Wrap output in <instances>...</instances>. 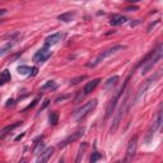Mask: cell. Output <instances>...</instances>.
I'll return each mask as SVG.
<instances>
[{
	"instance_id": "cell-4",
	"label": "cell",
	"mask_w": 163,
	"mask_h": 163,
	"mask_svg": "<svg viewBox=\"0 0 163 163\" xmlns=\"http://www.w3.org/2000/svg\"><path fill=\"white\" fill-rule=\"evenodd\" d=\"M129 105H130V102H129V93L126 92L124 100H122V103H121L120 107H119V111H117V114H116L115 117H114L112 125H111V131H115V130L119 128V125H120V122H121L122 117H124V115H125L126 111H128Z\"/></svg>"
},
{
	"instance_id": "cell-32",
	"label": "cell",
	"mask_w": 163,
	"mask_h": 163,
	"mask_svg": "<svg viewBox=\"0 0 163 163\" xmlns=\"http://www.w3.org/2000/svg\"><path fill=\"white\" fill-rule=\"evenodd\" d=\"M59 163H64V158H61V159L59 161Z\"/></svg>"
},
{
	"instance_id": "cell-26",
	"label": "cell",
	"mask_w": 163,
	"mask_h": 163,
	"mask_svg": "<svg viewBox=\"0 0 163 163\" xmlns=\"http://www.w3.org/2000/svg\"><path fill=\"white\" fill-rule=\"evenodd\" d=\"M68 98H69V94H65V96H60V97L56 98V102H63V101H65V100H68Z\"/></svg>"
},
{
	"instance_id": "cell-15",
	"label": "cell",
	"mask_w": 163,
	"mask_h": 163,
	"mask_svg": "<svg viewBox=\"0 0 163 163\" xmlns=\"http://www.w3.org/2000/svg\"><path fill=\"white\" fill-rule=\"evenodd\" d=\"M126 21H128V18H126V17H124V16H114V17L111 18V21H110V24L116 27V26H121V24H124Z\"/></svg>"
},
{
	"instance_id": "cell-19",
	"label": "cell",
	"mask_w": 163,
	"mask_h": 163,
	"mask_svg": "<svg viewBox=\"0 0 163 163\" xmlns=\"http://www.w3.org/2000/svg\"><path fill=\"white\" fill-rule=\"evenodd\" d=\"M22 125V121H17V122H14V124H12V125H8V126H5L3 130H2V134L3 135H5V134H8L9 131H12V130H14L16 128H18V126H21Z\"/></svg>"
},
{
	"instance_id": "cell-24",
	"label": "cell",
	"mask_w": 163,
	"mask_h": 163,
	"mask_svg": "<svg viewBox=\"0 0 163 163\" xmlns=\"http://www.w3.org/2000/svg\"><path fill=\"white\" fill-rule=\"evenodd\" d=\"M102 158V154L98 153V152H93L92 156H91V159H89V163H97L98 159Z\"/></svg>"
},
{
	"instance_id": "cell-31",
	"label": "cell",
	"mask_w": 163,
	"mask_h": 163,
	"mask_svg": "<svg viewBox=\"0 0 163 163\" xmlns=\"http://www.w3.org/2000/svg\"><path fill=\"white\" fill-rule=\"evenodd\" d=\"M23 137H24V134H22V135H18V137L16 138V140H21V139H22Z\"/></svg>"
},
{
	"instance_id": "cell-12",
	"label": "cell",
	"mask_w": 163,
	"mask_h": 163,
	"mask_svg": "<svg viewBox=\"0 0 163 163\" xmlns=\"http://www.w3.org/2000/svg\"><path fill=\"white\" fill-rule=\"evenodd\" d=\"M61 37H63V33H60V32L54 33V35L46 37V40H45V47H50V46L56 45L59 41L61 40Z\"/></svg>"
},
{
	"instance_id": "cell-18",
	"label": "cell",
	"mask_w": 163,
	"mask_h": 163,
	"mask_svg": "<svg viewBox=\"0 0 163 163\" xmlns=\"http://www.w3.org/2000/svg\"><path fill=\"white\" fill-rule=\"evenodd\" d=\"M10 79H12V75H10V72H9V70L2 72V74H0V86H4L5 83L10 82Z\"/></svg>"
},
{
	"instance_id": "cell-27",
	"label": "cell",
	"mask_w": 163,
	"mask_h": 163,
	"mask_svg": "<svg viewBox=\"0 0 163 163\" xmlns=\"http://www.w3.org/2000/svg\"><path fill=\"white\" fill-rule=\"evenodd\" d=\"M37 102H38V100H35V101H33V103H31L30 106H27V107L24 108V110H23V111H27V110H30V108H33V107H35V106L37 105Z\"/></svg>"
},
{
	"instance_id": "cell-13",
	"label": "cell",
	"mask_w": 163,
	"mask_h": 163,
	"mask_svg": "<svg viewBox=\"0 0 163 163\" xmlns=\"http://www.w3.org/2000/svg\"><path fill=\"white\" fill-rule=\"evenodd\" d=\"M17 72L19 74H22V75H32L33 77V75L37 74L38 69H37V68H30V66H27V65H21V66H18Z\"/></svg>"
},
{
	"instance_id": "cell-17",
	"label": "cell",
	"mask_w": 163,
	"mask_h": 163,
	"mask_svg": "<svg viewBox=\"0 0 163 163\" xmlns=\"http://www.w3.org/2000/svg\"><path fill=\"white\" fill-rule=\"evenodd\" d=\"M87 147H88V144H87V143H82V145H80V147H79V149H78L77 158H75V162H74V163H80L82 158H83V156H84V151L87 149Z\"/></svg>"
},
{
	"instance_id": "cell-5",
	"label": "cell",
	"mask_w": 163,
	"mask_h": 163,
	"mask_svg": "<svg viewBox=\"0 0 163 163\" xmlns=\"http://www.w3.org/2000/svg\"><path fill=\"white\" fill-rule=\"evenodd\" d=\"M161 124H162V112L159 111L158 115H157V119L153 121V124L149 126V129L147 130V134H145V137H144V143H145V144H149V143L153 140L157 130L161 128Z\"/></svg>"
},
{
	"instance_id": "cell-11",
	"label": "cell",
	"mask_w": 163,
	"mask_h": 163,
	"mask_svg": "<svg viewBox=\"0 0 163 163\" xmlns=\"http://www.w3.org/2000/svg\"><path fill=\"white\" fill-rule=\"evenodd\" d=\"M54 152H55V149H54L52 147H49V148H46L45 151H44L42 153H41V154L38 156V158L36 159V163H47V162H49V159L52 157Z\"/></svg>"
},
{
	"instance_id": "cell-30",
	"label": "cell",
	"mask_w": 163,
	"mask_h": 163,
	"mask_svg": "<svg viewBox=\"0 0 163 163\" xmlns=\"http://www.w3.org/2000/svg\"><path fill=\"white\" fill-rule=\"evenodd\" d=\"M139 23H140V21L138 19V21H135V22H130V26H131V27H135V26L139 24Z\"/></svg>"
},
{
	"instance_id": "cell-6",
	"label": "cell",
	"mask_w": 163,
	"mask_h": 163,
	"mask_svg": "<svg viewBox=\"0 0 163 163\" xmlns=\"http://www.w3.org/2000/svg\"><path fill=\"white\" fill-rule=\"evenodd\" d=\"M159 77H161V70H159V72H157L156 74H153L152 77H149L147 80H144L143 83L139 86L138 91H137V96H135V101H138V100H139V98L143 96V94H144V93L148 91V88L151 87V86L154 83V82H156V80H157Z\"/></svg>"
},
{
	"instance_id": "cell-20",
	"label": "cell",
	"mask_w": 163,
	"mask_h": 163,
	"mask_svg": "<svg viewBox=\"0 0 163 163\" xmlns=\"http://www.w3.org/2000/svg\"><path fill=\"white\" fill-rule=\"evenodd\" d=\"M49 121H50V125H52V126H55V125L58 124V121H59V115H58L56 111L50 112V115H49Z\"/></svg>"
},
{
	"instance_id": "cell-1",
	"label": "cell",
	"mask_w": 163,
	"mask_h": 163,
	"mask_svg": "<svg viewBox=\"0 0 163 163\" xmlns=\"http://www.w3.org/2000/svg\"><path fill=\"white\" fill-rule=\"evenodd\" d=\"M163 55V47L162 45H158L156 50H153L147 58H144L140 63V74H147L149 70L153 69V66L162 59Z\"/></svg>"
},
{
	"instance_id": "cell-8",
	"label": "cell",
	"mask_w": 163,
	"mask_h": 163,
	"mask_svg": "<svg viewBox=\"0 0 163 163\" xmlns=\"http://www.w3.org/2000/svg\"><path fill=\"white\" fill-rule=\"evenodd\" d=\"M84 128H82V129H79V130H77L75 133H72L69 137H68L66 139H64L60 144H59V147L60 148H65L66 145H69L70 143H74V142H77V140H79L82 137H83V134H84Z\"/></svg>"
},
{
	"instance_id": "cell-29",
	"label": "cell",
	"mask_w": 163,
	"mask_h": 163,
	"mask_svg": "<svg viewBox=\"0 0 163 163\" xmlns=\"http://www.w3.org/2000/svg\"><path fill=\"white\" fill-rule=\"evenodd\" d=\"M7 9H0V17H3V16H5L7 14Z\"/></svg>"
},
{
	"instance_id": "cell-3",
	"label": "cell",
	"mask_w": 163,
	"mask_h": 163,
	"mask_svg": "<svg viewBox=\"0 0 163 163\" xmlns=\"http://www.w3.org/2000/svg\"><path fill=\"white\" fill-rule=\"evenodd\" d=\"M97 103H98L97 100H92V101L84 103L83 106H80L79 108H77L75 112H74V115H73L74 119H75V121H77V122L83 121V120L94 110V108L97 107Z\"/></svg>"
},
{
	"instance_id": "cell-22",
	"label": "cell",
	"mask_w": 163,
	"mask_h": 163,
	"mask_svg": "<svg viewBox=\"0 0 163 163\" xmlns=\"http://www.w3.org/2000/svg\"><path fill=\"white\" fill-rule=\"evenodd\" d=\"M74 16H75V13H72V12H69V13H64V14L59 16V21H63V22H70V21L73 19Z\"/></svg>"
},
{
	"instance_id": "cell-10",
	"label": "cell",
	"mask_w": 163,
	"mask_h": 163,
	"mask_svg": "<svg viewBox=\"0 0 163 163\" xmlns=\"http://www.w3.org/2000/svg\"><path fill=\"white\" fill-rule=\"evenodd\" d=\"M50 56H51V50H50L49 47H44V49L38 50V51L35 54L33 61H35V63H45Z\"/></svg>"
},
{
	"instance_id": "cell-28",
	"label": "cell",
	"mask_w": 163,
	"mask_h": 163,
	"mask_svg": "<svg viewBox=\"0 0 163 163\" xmlns=\"http://www.w3.org/2000/svg\"><path fill=\"white\" fill-rule=\"evenodd\" d=\"M139 8L138 7H129V8H125L124 10H126V12H133V10H138Z\"/></svg>"
},
{
	"instance_id": "cell-2",
	"label": "cell",
	"mask_w": 163,
	"mask_h": 163,
	"mask_svg": "<svg viewBox=\"0 0 163 163\" xmlns=\"http://www.w3.org/2000/svg\"><path fill=\"white\" fill-rule=\"evenodd\" d=\"M125 49H126V46H124V45H115V46H112V47H110V49L102 51L98 56H96L91 63H88L87 66H88V68H96V66L100 65L105 59L110 58V56L115 55V54H117V52H120V51H122V50H125Z\"/></svg>"
},
{
	"instance_id": "cell-14",
	"label": "cell",
	"mask_w": 163,
	"mask_h": 163,
	"mask_svg": "<svg viewBox=\"0 0 163 163\" xmlns=\"http://www.w3.org/2000/svg\"><path fill=\"white\" fill-rule=\"evenodd\" d=\"M100 82H101V79H98V78L88 82V83L84 86V88H83V94H84V96H86V94H89L91 92H93L94 89H96V87L100 84Z\"/></svg>"
},
{
	"instance_id": "cell-23",
	"label": "cell",
	"mask_w": 163,
	"mask_h": 163,
	"mask_svg": "<svg viewBox=\"0 0 163 163\" xmlns=\"http://www.w3.org/2000/svg\"><path fill=\"white\" fill-rule=\"evenodd\" d=\"M12 47H13V42H8L3 47H0V56H4L7 52H9L12 50Z\"/></svg>"
},
{
	"instance_id": "cell-16",
	"label": "cell",
	"mask_w": 163,
	"mask_h": 163,
	"mask_svg": "<svg viewBox=\"0 0 163 163\" xmlns=\"http://www.w3.org/2000/svg\"><path fill=\"white\" fill-rule=\"evenodd\" d=\"M119 75H114V77H111L110 79H107V82L103 84V88L107 91V89H110V88H112V87H115L116 84H117V82H119Z\"/></svg>"
},
{
	"instance_id": "cell-9",
	"label": "cell",
	"mask_w": 163,
	"mask_h": 163,
	"mask_svg": "<svg viewBox=\"0 0 163 163\" xmlns=\"http://www.w3.org/2000/svg\"><path fill=\"white\" fill-rule=\"evenodd\" d=\"M137 148H138V137H134L130 139L128 148H126V158H125L126 163H129L134 158L135 153H137Z\"/></svg>"
},
{
	"instance_id": "cell-25",
	"label": "cell",
	"mask_w": 163,
	"mask_h": 163,
	"mask_svg": "<svg viewBox=\"0 0 163 163\" xmlns=\"http://www.w3.org/2000/svg\"><path fill=\"white\" fill-rule=\"evenodd\" d=\"M86 78H87L86 75H80V77H78V78H74V79H72V80H70V86H75V84H78L79 82L84 80Z\"/></svg>"
},
{
	"instance_id": "cell-21",
	"label": "cell",
	"mask_w": 163,
	"mask_h": 163,
	"mask_svg": "<svg viewBox=\"0 0 163 163\" xmlns=\"http://www.w3.org/2000/svg\"><path fill=\"white\" fill-rule=\"evenodd\" d=\"M58 88V84L55 83L54 80H47L46 83L41 87V91H46V89H56Z\"/></svg>"
},
{
	"instance_id": "cell-7",
	"label": "cell",
	"mask_w": 163,
	"mask_h": 163,
	"mask_svg": "<svg viewBox=\"0 0 163 163\" xmlns=\"http://www.w3.org/2000/svg\"><path fill=\"white\" fill-rule=\"evenodd\" d=\"M130 78V77H129ZM129 78L126 79V82H125V86L124 87H122L116 94H115V96L112 97V100L110 101V103H108L107 105V108H106V119L107 117H110L111 115H112V112H114V110H115V107H116V105H117V101L120 100V97L122 96V94H124V91H125V87L128 86V82H129Z\"/></svg>"
}]
</instances>
